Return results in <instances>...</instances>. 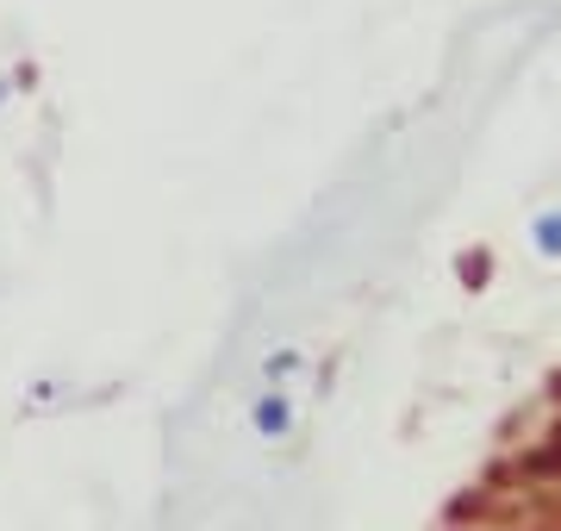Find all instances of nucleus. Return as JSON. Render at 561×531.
I'll return each instance as SVG.
<instances>
[{
    "label": "nucleus",
    "instance_id": "obj_2",
    "mask_svg": "<svg viewBox=\"0 0 561 531\" xmlns=\"http://www.w3.org/2000/svg\"><path fill=\"white\" fill-rule=\"evenodd\" d=\"M493 269H500V263H493V250H486V245H474V250H456V282L468 287V294H481V287L493 282Z\"/></svg>",
    "mask_w": 561,
    "mask_h": 531
},
{
    "label": "nucleus",
    "instance_id": "obj_6",
    "mask_svg": "<svg viewBox=\"0 0 561 531\" xmlns=\"http://www.w3.org/2000/svg\"><path fill=\"white\" fill-rule=\"evenodd\" d=\"M542 407L561 413V369H549V382H542Z\"/></svg>",
    "mask_w": 561,
    "mask_h": 531
},
{
    "label": "nucleus",
    "instance_id": "obj_5",
    "mask_svg": "<svg viewBox=\"0 0 561 531\" xmlns=\"http://www.w3.org/2000/svg\"><path fill=\"white\" fill-rule=\"evenodd\" d=\"M7 88H13V94H38V88H44V63L20 57V63H13V76H7Z\"/></svg>",
    "mask_w": 561,
    "mask_h": 531
},
{
    "label": "nucleus",
    "instance_id": "obj_3",
    "mask_svg": "<svg viewBox=\"0 0 561 531\" xmlns=\"http://www.w3.org/2000/svg\"><path fill=\"white\" fill-rule=\"evenodd\" d=\"M530 245H537L549 263H561V206H542L537 219H530Z\"/></svg>",
    "mask_w": 561,
    "mask_h": 531
},
{
    "label": "nucleus",
    "instance_id": "obj_7",
    "mask_svg": "<svg viewBox=\"0 0 561 531\" xmlns=\"http://www.w3.org/2000/svg\"><path fill=\"white\" fill-rule=\"evenodd\" d=\"M32 400H38V407H50V400H62V382H32Z\"/></svg>",
    "mask_w": 561,
    "mask_h": 531
},
{
    "label": "nucleus",
    "instance_id": "obj_9",
    "mask_svg": "<svg viewBox=\"0 0 561 531\" xmlns=\"http://www.w3.org/2000/svg\"><path fill=\"white\" fill-rule=\"evenodd\" d=\"M443 531H481V526H443Z\"/></svg>",
    "mask_w": 561,
    "mask_h": 531
},
{
    "label": "nucleus",
    "instance_id": "obj_4",
    "mask_svg": "<svg viewBox=\"0 0 561 531\" xmlns=\"http://www.w3.org/2000/svg\"><path fill=\"white\" fill-rule=\"evenodd\" d=\"M262 375H268V388H280L287 375H300V350H268L262 357Z\"/></svg>",
    "mask_w": 561,
    "mask_h": 531
},
{
    "label": "nucleus",
    "instance_id": "obj_1",
    "mask_svg": "<svg viewBox=\"0 0 561 531\" xmlns=\"http://www.w3.org/2000/svg\"><path fill=\"white\" fill-rule=\"evenodd\" d=\"M250 431L256 438H294V400H287V388H262L250 400Z\"/></svg>",
    "mask_w": 561,
    "mask_h": 531
},
{
    "label": "nucleus",
    "instance_id": "obj_8",
    "mask_svg": "<svg viewBox=\"0 0 561 531\" xmlns=\"http://www.w3.org/2000/svg\"><path fill=\"white\" fill-rule=\"evenodd\" d=\"M7 94H13V88H7V76H0V106H7Z\"/></svg>",
    "mask_w": 561,
    "mask_h": 531
}]
</instances>
